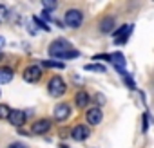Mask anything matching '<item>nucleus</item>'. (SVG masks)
<instances>
[{"label":"nucleus","mask_w":154,"mask_h":148,"mask_svg":"<svg viewBox=\"0 0 154 148\" xmlns=\"http://www.w3.org/2000/svg\"><path fill=\"white\" fill-rule=\"evenodd\" d=\"M49 56L53 58H63V60H72V58H78L80 51H76L71 47V43L65 38H58L49 45Z\"/></svg>","instance_id":"f257e3e1"},{"label":"nucleus","mask_w":154,"mask_h":148,"mask_svg":"<svg viewBox=\"0 0 154 148\" xmlns=\"http://www.w3.org/2000/svg\"><path fill=\"white\" fill-rule=\"evenodd\" d=\"M47 90H49V94H51L53 98H60V96L65 94L67 85H65V81H63L60 76H53V78L49 80V83H47Z\"/></svg>","instance_id":"f03ea898"},{"label":"nucleus","mask_w":154,"mask_h":148,"mask_svg":"<svg viewBox=\"0 0 154 148\" xmlns=\"http://www.w3.org/2000/svg\"><path fill=\"white\" fill-rule=\"evenodd\" d=\"M63 22H65V25H69L71 29H76V27L82 25L84 15H82L80 9H67V11H65V16H63Z\"/></svg>","instance_id":"7ed1b4c3"},{"label":"nucleus","mask_w":154,"mask_h":148,"mask_svg":"<svg viewBox=\"0 0 154 148\" xmlns=\"http://www.w3.org/2000/svg\"><path fill=\"white\" fill-rule=\"evenodd\" d=\"M42 78V69L38 65H29L26 70H24V80L27 83H36L38 80Z\"/></svg>","instance_id":"20e7f679"},{"label":"nucleus","mask_w":154,"mask_h":148,"mask_svg":"<svg viewBox=\"0 0 154 148\" xmlns=\"http://www.w3.org/2000/svg\"><path fill=\"white\" fill-rule=\"evenodd\" d=\"M131 33H132V25H122L120 29L114 31V42H116L118 45H123V43L129 40Z\"/></svg>","instance_id":"39448f33"},{"label":"nucleus","mask_w":154,"mask_h":148,"mask_svg":"<svg viewBox=\"0 0 154 148\" xmlns=\"http://www.w3.org/2000/svg\"><path fill=\"white\" fill-rule=\"evenodd\" d=\"M31 130H33V134H36V135H44V134H47V132L51 130V121H49V119H38V121L33 123Z\"/></svg>","instance_id":"423d86ee"},{"label":"nucleus","mask_w":154,"mask_h":148,"mask_svg":"<svg viewBox=\"0 0 154 148\" xmlns=\"http://www.w3.org/2000/svg\"><path fill=\"white\" fill-rule=\"evenodd\" d=\"M71 116V107L67 103H58L54 107V119L56 121H65Z\"/></svg>","instance_id":"0eeeda50"},{"label":"nucleus","mask_w":154,"mask_h":148,"mask_svg":"<svg viewBox=\"0 0 154 148\" xmlns=\"http://www.w3.org/2000/svg\"><path fill=\"white\" fill-rule=\"evenodd\" d=\"M26 119H27V116H26L24 110H11L9 117H8V121H9L13 126H18V128L26 123Z\"/></svg>","instance_id":"6e6552de"},{"label":"nucleus","mask_w":154,"mask_h":148,"mask_svg":"<svg viewBox=\"0 0 154 148\" xmlns=\"http://www.w3.org/2000/svg\"><path fill=\"white\" fill-rule=\"evenodd\" d=\"M85 119H87L89 125H100L102 119H103V114H102V110H100L98 107H94V108H89V110H87Z\"/></svg>","instance_id":"1a4fd4ad"},{"label":"nucleus","mask_w":154,"mask_h":148,"mask_svg":"<svg viewBox=\"0 0 154 148\" xmlns=\"http://www.w3.org/2000/svg\"><path fill=\"white\" fill-rule=\"evenodd\" d=\"M111 61L114 63V69L122 74V76H127V70H125V58L122 52H116V54H111Z\"/></svg>","instance_id":"9d476101"},{"label":"nucleus","mask_w":154,"mask_h":148,"mask_svg":"<svg viewBox=\"0 0 154 148\" xmlns=\"http://www.w3.org/2000/svg\"><path fill=\"white\" fill-rule=\"evenodd\" d=\"M71 137H72L74 141H84V139H87V137H89L87 126H84V125H76L74 128H71Z\"/></svg>","instance_id":"9b49d317"},{"label":"nucleus","mask_w":154,"mask_h":148,"mask_svg":"<svg viewBox=\"0 0 154 148\" xmlns=\"http://www.w3.org/2000/svg\"><path fill=\"white\" fill-rule=\"evenodd\" d=\"M74 101H76V107L84 108V107H87V105H89V101H91V96H89L85 90H80V92H76V96H74Z\"/></svg>","instance_id":"f8f14e48"},{"label":"nucleus","mask_w":154,"mask_h":148,"mask_svg":"<svg viewBox=\"0 0 154 148\" xmlns=\"http://www.w3.org/2000/svg\"><path fill=\"white\" fill-rule=\"evenodd\" d=\"M15 76V72L13 69L9 67H0V85H4V83H9Z\"/></svg>","instance_id":"ddd939ff"},{"label":"nucleus","mask_w":154,"mask_h":148,"mask_svg":"<svg viewBox=\"0 0 154 148\" xmlns=\"http://www.w3.org/2000/svg\"><path fill=\"white\" fill-rule=\"evenodd\" d=\"M112 29H114V18H112V16L102 18V22H100V31L107 34V33H112Z\"/></svg>","instance_id":"4468645a"},{"label":"nucleus","mask_w":154,"mask_h":148,"mask_svg":"<svg viewBox=\"0 0 154 148\" xmlns=\"http://www.w3.org/2000/svg\"><path fill=\"white\" fill-rule=\"evenodd\" d=\"M44 67H49V69H63V61H54V60H45L44 61Z\"/></svg>","instance_id":"2eb2a0df"},{"label":"nucleus","mask_w":154,"mask_h":148,"mask_svg":"<svg viewBox=\"0 0 154 148\" xmlns=\"http://www.w3.org/2000/svg\"><path fill=\"white\" fill-rule=\"evenodd\" d=\"M8 18H9V9L4 4H0V24H6Z\"/></svg>","instance_id":"dca6fc26"},{"label":"nucleus","mask_w":154,"mask_h":148,"mask_svg":"<svg viewBox=\"0 0 154 148\" xmlns=\"http://www.w3.org/2000/svg\"><path fill=\"white\" fill-rule=\"evenodd\" d=\"M11 114V108L8 105H0V119H8Z\"/></svg>","instance_id":"f3484780"},{"label":"nucleus","mask_w":154,"mask_h":148,"mask_svg":"<svg viewBox=\"0 0 154 148\" xmlns=\"http://www.w3.org/2000/svg\"><path fill=\"white\" fill-rule=\"evenodd\" d=\"M85 70H94V72H105V67H103V65H96V63H91V65H85Z\"/></svg>","instance_id":"a211bd4d"},{"label":"nucleus","mask_w":154,"mask_h":148,"mask_svg":"<svg viewBox=\"0 0 154 148\" xmlns=\"http://www.w3.org/2000/svg\"><path fill=\"white\" fill-rule=\"evenodd\" d=\"M42 6H44V9H45V11H51V9H54L58 4H56V2H53V0H44Z\"/></svg>","instance_id":"6ab92c4d"},{"label":"nucleus","mask_w":154,"mask_h":148,"mask_svg":"<svg viewBox=\"0 0 154 148\" xmlns=\"http://www.w3.org/2000/svg\"><path fill=\"white\" fill-rule=\"evenodd\" d=\"M33 22H35V24H36L40 29H44V31H51V29H49V25H47L45 22H42L40 18H36V16H35V18H33Z\"/></svg>","instance_id":"aec40b11"},{"label":"nucleus","mask_w":154,"mask_h":148,"mask_svg":"<svg viewBox=\"0 0 154 148\" xmlns=\"http://www.w3.org/2000/svg\"><path fill=\"white\" fill-rule=\"evenodd\" d=\"M8 148H27V146H26L24 143H20V141H15V143H11Z\"/></svg>","instance_id":"412c9836"},{"label":"nucleus","mask_w":154,"mask_h":148,"mask_svg":"<svg viewBox=\"0 0 154 148\" xmlns=\"http://www.w3.org/2000/svg\"><path fill=\"white\" fill-rule=\"evenodd\" d=\"M149 128V114H143V132H147Z\"/></svg>","instance_id":"4be33fe9"},{"label":"nucleus","mask_w":154,"mask_h":148,"mask_svg":"<svg viewBox=\"0 0 154 148\" xmlns=\"http://www.w3.org/2000/svg\"><path fill=\"white\" fill-rule=\"evenodd\" d=\"M94 60H111V54H96Z\"/></svg>","instance_id":"5701e85b"},{"label":"nucleus","mask_w":154,"mask_h":148,"mask_svg":"<svg viewBox=\"0 0 154 148\" xmlns=\"http://www.w3.org/2000/svg\"><path fill=\"white\" fill-rule=\"evenodd\" d=\"M123 78H125V83L129 85V89H134V87H136V85H134V81H132L129 76H123Z\"/></svg>","instance_id":"b1692460"},{"label":"nucleus","mask_w":154,"mask_h":148,"mask_svg":"<svg viewBox=\"0 0 154 148\" xmlns=\"http://www.w3.org/2000/svg\"><path fill=\"white\" fill-rule=\"evenodd\" d=\"M96 103H100V105H103V103H105V98L98 94V96H96Z\"/></svg>","instance_id":"393cba45"},{"label":"nucleus","mask_w":154,"mask_h":148,"mask_svg":"<svg viewBox=\"0 0 154 148\" xmlns=\"http://www.w3.org/2000/svg\"><path fill=\"white\" fill-rule=\"evenodd\" d=\"M42 15H44V18H45V20H51V13H49V11H44Z\"/></svg>","instance_id":"a878e982"},{"label":"nucleus","mask_w":154,"mask_h":148,"mask_svg":"<svg viewBox=\"0 0 154 148\" xmlns=\"http://www.w3.org/2000/svg\"><path fill=\"white\" fill-rule=\"evenodd\" d=\"M4 42H6V40H4L2 36H0V47H2V45H4Z\"/></svg>","instance_id":"bb28decb"},{"label":"nucleus","mask_w":154,"mask_h":148,"mask_svg":"<svg viewBox=\"0 0 154 148\" xmlns=\"http://www.w3.org/2000/svg\"><path fill=\"white\" fill-rule=\"evenodd\" d=\"M2 58H4V56H2V52H0V60H2Z\"/></svg>","instance_id":"cd10ccee"}]
</instances>
